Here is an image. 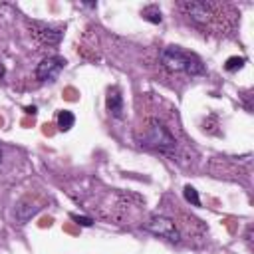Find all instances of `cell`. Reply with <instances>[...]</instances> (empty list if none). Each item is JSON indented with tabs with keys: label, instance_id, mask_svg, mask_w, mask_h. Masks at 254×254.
I'll list each match as a JSON object with an SVG mask.
<instances>
[{
	"label": "cell",
	"instance_id": "obj_1",
	"mask_svg": "<svg viewBox=\"0 0 254 254\" xmlns=\"http://www.w3.org/2000/svg\"><path fill=\"white\" fill-rule=\"evenodd\" d=\"M161 62L167 69L171 71H187L190 75H198L204 71V65L202 62L194 56V54H189V52H183L179 46H169L163 50L161 54Z\"/></svg>",
	"mask_w": 254,
	"mask_h": 254
},
{
	"label": "cell",
	"instance_id": "obj_2",
	"mask_svg": "<svg viewBox=\"0 0 254 254\" xmlns=\"http://www.w3.org/2000/svg\"><path fill=\"white\" fill-rule=\"evenodd\" d=\"M141 145H145V147H149V149H157V151H161V153H173L175 149H177V141H175V137L169 133V129L163 125V123H159V121H153L149 127H147V131L143 133V137H141Z\"/></svg>",
	"mask_w": 254,
	"mask_h": 254
},
{
	"label": "cell",
	"instance_id": "obj_3",
	"mask_svg": "<svg viewBox=\"0 0 254 254\" xmlns=\"http://www.w3.org/2000/svg\"><path fill=\"white\" fill-rule=\"evenodd\" d=\"M145 228H147L149 232L161 236V238L171 240V242H177V240H179V230H177L175 222H173L171 218H167V216H161V214L151 216V218L145 222Z\"/></svg>",
	"mask_w": 254,
	"mask_h": 254
},
{
	"label": "cell",
	"instance_id": "obj_4",
	"mask_svg": "<svg viewBox=\"0 0 254 254\" xmlns=\"http://www.w3.org/2000/svg\"><path fill=\"white\" fill-rule=\"evenodd\" d=\"M65 65V60L60 58V56H52V58H46L44 62H40L38 69H36V77L40 81H52L60 75V71L64 69Z\"/></svg>",
	"mask_w": 254,
	"mask_h": 254
},
{
	"label": "cell",
	"instance_id": "obj_5",
	"mask_svg": "<svg viewBox=\"0 0 254 254\" xmlns=\"http://www.w3.org/2000/svg\"><path fill=\"white\" fill-rule=\"evenodd\" d=\"M183 10L187 12V16L198 24H206L210 20V4L206 2H185L183 4Z\"/></svg>",
	"mask_w": 254,
	"mask_h": 254
},
{
	"label": "cell",
	"instance_id": "obj_6",
	"mask_svg": "<svg viewBox=\"0 0 254 254\" xmlns=\"http://www.w3.org/2000/svg\"><path fill=\"white\" fill-rule=\"evenodd\" d=\"M107 109L115 117H121V113H123V97L117 87H111L107 91Z\"/></svg>",
	"mask_w": 254,
	"mask_h": 254
},
{
	"label": "cell",
	"instance_id": "obj_7",
	"mask_svg": "<svg viewBox=\"0 0 254 254\" xmlns=\"http://www.w3.org/2000/svg\"><path fill=\"white\" fill-rule=\"evenodd\" d=\"M73 123H75V117H73V113H71V111L64 109V111H60V113H58V127H60L62 131L71 129V127H73Z\"/></svg>",
	"mask_w": 254,
	"mask_h": 254
},
{
	"label": "cell",
	"instance_id": "obj_8",
	"mask_svg": "<svg viewBox=\"0 0 254 254\" xmlns=\"http://www.w3.org/2000/svg\"><path fill=\"white\" fill-rule=\"evenodd\" d=\"M143 16H145L149 22H153V24H159V22H161V12H159L155 6H147V8L143 10Z\"/></svg>",
	"mask_w": 254,
	"mask_h": 254
},
{
	"label": "cell",
	"instance_id": "obj_9",
	"mask_svg": "<svg viewBox=\"0 0 254 254\" xmlns=\"http://www.w3.org/2000/svg\"><path fill=\"white\" fill-rule=\"evenodd\" d=\"M244 62H246L244 58H236V56H234V58H228V60H226L224 67H226V71H236V69H240V67L244 65Z\"/></svg>",
	"mask_w": 254,
	"mask_h": 254
},
{
	"label": "cell",
	"instance_id": "obj_10",
	"mask_svg": "<svg viewBox=\"0 0 254 254\" xmlns=\"http://www.w3.org/2000/svg\"><path fill=\"white\" fill-rule=\"evenodd\" d=\"M185 198L192 204V206H198L200 204V200H198V194H196V190L192 189V187H185Z\"/></svg>",
	"mask_w": 254,
	"mask_h": 254
},
{
	"label": "cell",
	"instance_id": "obj_11",
	"mask_svg": "<svg viewBox=\"0 0 254 254\" xmlns=\"http://www.w3.org/2000/svg\"><path fill=\"white\" fill-rule=\"evenodd\" d=\"M71 218L77 222V224H81V226H91L93 224V220L91 218H87V216H79V214H71Z\"/></svg>",
	"mask_w": 254,
	"mask_h": 254
},
{
	"label": "cell",
	"instance_id": "obj_12",
	"mask_svg": "<svg viewBox=\"0 0 254 254\" xmlns=\"http://www.w3.org/2000/svg\"><path fill=\"white\" fill-rule=\"evenodd\" d=\"M0 159H2V153H0Z\"/></svg>",
	"mask_w": 254,
	"mask_h": 254
}]
</instances>
